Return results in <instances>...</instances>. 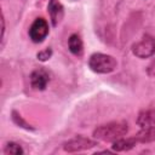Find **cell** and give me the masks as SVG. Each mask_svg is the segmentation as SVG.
<instances>
[{
  "instance_id": "11",
  "label": "cell",
  "mask_w": 155,
  "mask_h": 155,
  "mask_svg": "<svg viewBox=\"0 0 155 155\" xmlns=\"http://www.w3.org/2000/svg\"><path fill=\"white\" fill-rule=\"evenodd\" d=\"M133 137L136 138L138 144L139 143H142V144L153 143V142H155V126L140 128V131H138Z\"/></svg>"
},
{
  "instance_id": "12",
  "label": "cell",
  "mask_w": 155,
  "mask_h": 155,
  "mask_svg": "<svg viewBox=\"0 0 155 155\" xmlns=\"http://www.w3.org/2000/svg\"><path fill=\"white\" fill-rule=\"evenodd\" d=\"M4 153L6 155H21V154H24V150L23 148L16 143V142H7L5 144V148H4Z\"/></svg>"
},
{
  "instance_id": "14",
  "label": "cell",
  "mask_w": 155,
  "mask_h": 155,
  "mask_svg": "<svg viewBox=\"0 0 155 155\" xmlns=\"http://www.w3.org/2000/svg\"><path fill=\"white\" fill-rule=\"evenodd\" d=\"M52 54H53L52 48H51V47H47V48H44V50L39 51V52L36 53V58H38L39 61H41V62H46V61H48V59L52 57Z\"/></svg>"
},
{
  "instance_id": "6",
  "label": "cell",
  "mask_w": 155,
  "mask_h": 155,
  "mask_svg": "<svg viewBox=\"0 0 155 155\" xmlns=\"http://www.w3.org/2000/svg\"><path fill=\"white\" fill-rule=\"evenodd\" d=\"M29 81H30V86L34 90L44 91V90H46V87H47V85L50 82V75H48L46 69L38 68V69H34L30 73Z\"/></svg>"
},
{
  "instance_id": "4",
  "label": "cell",
  "mask_w": 155,
  "mask_h": 155,
  "mask_svg": "<svg viewBox=\"0 0 155 155\" xmlns=\"http://www.w3.org/2000/svg\"><path fill=\"white\" fill-rule=\"evenodd\" d=\"M50 33V27H48V22L44 18V17H38L33 21L31 25L29 27L28 30V35L29 39L35 42V44H40L42 42L47 35Z\"/></svg>"
},
{
  "instance_id": "10",
  "label": "cell",
  "mask_w": 155,
  "mask_h": 155,
  "mask_svg": "<svg viewBox=\"0 0 155 155\" xmlns=\"http://www.w3.org/2000/svg\"><path fill=\"white\" fill-rule=\"evenodd\" d=\"M136 124L140 128L155 126V109H144V110L139 111Z\"/></svg>"
},
{
  "instance_id": "13",
  "label": "cell",
  "mask_w": 155,
  "mask_h": 155,
  "mask_svg": "<svg viewBox=\"0 0 155 155\" xmlns=\"http://www.w3.org/2000/svg\"><path fill=\"white\" fill-rule=\"evenodd\" d=\"M11 117H12V121H13L18 127H22V128H25V130H34V127H33L30 124H28L16 110H12Z\"/></svg>"
},
{
  "instance_id": "2",
  "label": "cell",
  "mask_w": 155,
  "mask_h": 155,
  "mask_svg": "<svg viewBox=\"0 0 155 155\" xmlns=\"http://www.w3.org/2000/svg\"><path fill=\"white\" fill-rule=\"evenodd\" d=\"M88 67L97 74H109L117 69V61L110 54L96 52L90 56Z\"/></svg>"
},
{
  "instance_id": "1",
  "label": "cell",
  "mask_w": 155,
  "mask_h": 155,
  "mask_svg": "<svg viewBox=\"0 0 155 155\" xmlns=\"http://www.w3.org/2000/svg\"><path fill=\"white\" fill-rule=\"evenodd\" d=\"M128 132V124L126 121H110L97 126L93 130V138L102 142L113 143L114 140L124 137Z\"/></svg>"
},
{
  "instance_id": "9",
  "label": "cell",
  "mask_w": 155,
  "mask_h": 155,
  "mask_svg": "<svg viewBox=\"0 0 155 155\" xmlns=\"http://www.w3.org/2000/svg\"><path fill=\"white\" fill-rule=\"evenodd\" d=\"M68 48L69 51L78 58L84 56V41L81 36L76 33L71 34L68 39Z\"/></svg>"
},
{
  "instance_id": "5",
  "label": "cell",
  "mask_w": 155,
  "mask_h": 155,
  "mask_svg": "<svg viewBox=\"0 0 155 155\" xmlns=\"http://www.w3.org/2000/svg\"><path fill=\"white\" fill-rule=\"evenodd\" d=\"M98 145V143L91 138L84 136H75L71 139H68L63 143V150L67 153H79L84 150H88Z\"/></svg>"
},
{
  "instance_id": "7",
  "label": "cell",
  "mask_w": 155,
  "mask_h": 155,
  "mask_svg": "<svg viewBox=\"0 0 155 155\" xmlns=\"http://www.w3.org/2000/svg\"><path fill=\"white\" fill-rule=\"evenodd\" d=\"M47 12H48L52 27H57L64 17V6L61 4L59 0H48Z\"/></svg>"
},
{
  "instance_id": "15",
  "label": "cell",
  "mask_w": 155,
  "mask_h": 155,
  "mask_svg": "<svg viewBox=\"0 0 155 155\" xmlns=\"http://www.w3.org/2000/svg\"><path fill=\"white\" fill-rule=\"evenodd\" d=\"M147 75L149 78H155V58L147 67Z\"/></svg>"
},
{
  "instance_id": "8",
  "label": "cell",
  "mask_w": 155,
  "mask_h": 155,
  "mask_svg": "<svg viewBox=\"0 0 155 155\" xmlns=\"http://www.w3.org/2000/svg\"><path fill=\"white\" fill-rule=\"evenodd\" d=\"M136 144H138V143L133 136L132 137H121V138H119L111 143V149L114 151H117V153L128 151V150L133 149L136 147Z\"/></svg>"
},
{
  "instance_id": "3",
  "label": "cell",
  "mask_w": 155,
  "mask_h": 155,
  "mask_svg": "<svg viewBox=\"0 0 155 155\" xmlns=\"http://www.w3.org/2000/svg\"><path fill=\"white\" fill-rule=\"evenodd\" d=\"M132 53L140 59L149 58L155 54V38L150 34H144L142 39L131 46Z\"/></svg>"
},
{
  "instance_id": "16",
  "label": "cell",
  "mask_w": 155,
  "mask_h": 155,
  "mask_svg": "<svg viewBox=\"0 0 155 155\" xmlns=\"http://www.w3.org/2000/svg\"><path fill=\"white\" fill-rule=\"evenodd\" d=\"M4 36H5V17L4 13H1V42H4Z\"/></svg>"
}]
</instances>
